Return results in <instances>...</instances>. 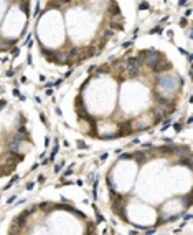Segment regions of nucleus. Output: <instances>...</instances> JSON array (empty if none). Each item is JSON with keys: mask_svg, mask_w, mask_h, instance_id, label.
I'll return each mask as SVG.
<instances>
[{"mask_svg": "<svg viewBox=\"0 0 193 235\" xmlns=\"http://www.w3.org/2000/svg\"><path fill=\"white\" fill-rule=\"evenodd\" d=\"M114 217L142 230L173 224L192 207V148L162 144L119 156L106 174Z\"/></svg>", "mask_w": 193, "mask_h": 235, "instance_id": "obj_2", "label": "nucleus"}, {"mask_svg": "<svg viewBox=\"0 0 193 235\" xmlns=\"http://www.w3.org/2000/svg\"><path fill=\"white\" fill-rule=\"evenodd\" d=\"M182 98L183 76L170 58L155 48H134L87 75L74 96V113L83 134L112 141L160 126Z\"/></svg>", "mask_w": 193, "mask_h": 235, "instance_id": "obj_1", "label": "nucleus"}, {"mask_svg": "<svg viewBox=\"0 0 193 235\" xmlns=\"http://www.w3.org/2000/svg\"><path fill=\"white\" fill-rule=\"evenodd\" d=\"M71 232L96 234V224L81 210L58 202H40L25 209L12 220L8 234Z\"/></svg>", "mask_w": 193, "mask_h": 235, "instance_id": "obj_4", "label": "nucleus"}, {"mask_svg": "<svg viewBox=\"0 0 193 235\" xmlns=\"http://www.w3.org/2000/svg\"><path fill=\"white\" fill-rule=\"evenodd\" d=\"M124 27L117 0H46L35 38L48 63L71 68L102 53Z\"/></svg>", "mask_w": 193, "mask_h": 235, "instance_id": "obj_3", "label": "nucleus"}]
</instances>
